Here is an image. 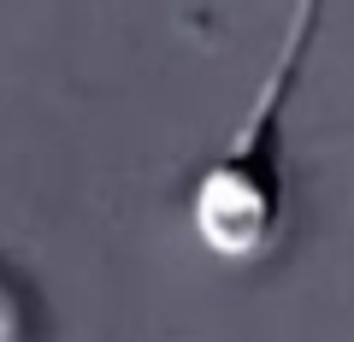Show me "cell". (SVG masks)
Instances as JSON below:
<instances>
[{
    "label": "cell",
    "mask_w": 354,
    "mask_h": 342,
    "mask_svg": "<svg viewBox=\"0 0 354 342\" xmlns=\"http://www.w3.org/2000/svg\"><path fill=\"white\" fill-rule=\"evenodd\" d=\"M319 18H325V0H301L295 6L290 41H283L278 65L266 77V89L254 95L248 124L195 178L189 218H195L201 248L218 254V260H260V254H272L283 218H290V160H283L290 142H283V113H290V95L301 83V65H307V48L319 36Z\"/></svg>",
    "instance_id": "obj_1"
}]
</instances>
